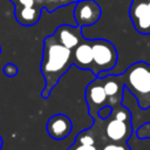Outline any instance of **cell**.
Masks as SVG:
<instances>
[{
	"instance_id": "2",
	"label": "cell",
	"mask_w": 150,
	"mask_h": 150,
	"mask_svg": "<svg viewBox=\"0 0 150 150\" xmlns=\"http://www.w3.org/2000/svg\"><path fill=\"white\" fill-rule=\"evenodd\" d=\"M124 88L136 98L141 109L150 108V64L137 61L130 64L122 74L117 75Z\"/></svg>"
},
{
	"instance_id": "13",
	"label": "cell",
	"mask_w": 150,
	"mask_h": 150,
	"mask_svg": "<svg viewBox=\"0 0 150 150\" xmlns=\"http://www.w3.org/2000/svg\"><path fill=\"white\" fill-rule=\"evenodd\" d=\"M75 142L80 143V144H86V145H95L96 138H95V134L93 131V128L88 129V130H83L80 134H77Z\"/></svg>"
},
{
	"instance_id": "4",
	"label": "cell",
	"mask_w": 150,
	"mask_h": 150,
	"mask_svg": "<svg viewBox=\"0 0 150 150\" xmlns=\"http://www.w3.org/2000/svg\"><path fill=\"white\" fill-rule=\"evenodd\" d=\"M73 15L77 26L89 27L100 20L102 8L95 0H77Z\"/></svg>"
},
{
	"instance_id": "5",
	"label": "cell",
	"mask_w": 150,
	"mask_h": 150,
	"mask_svg": "<svg viewBox=\"0 0 150 150\" xmlns=\"http://www.w3.org/2000/svg\"><path fill=\"white\" fill-rule=\"evenodd\" d=\"M104 138L111 143H127L132 134L131 122L121 121L112 116L103 121Z\"/></svg>"
},
{
	"instance_id": "11",
	"label": "cell",
	"mask_w": 150,
	"mask_h": 150,
	"mask_svg": "<svg viewBox=\"0 0 150 150\" xmlns=\"http://www.w3.org/2000/svg\"><path fill=\"white\" fill-rule=\"evenodd\" d=\"M54 38L64 47L73 49L84 38L82 36V27L75 25H61L54 32Z\"/></svg>"
},
{
	"instance_id": "12",
	"label": "cell",
	"mask_w": 150,
	"mask_h": 150,
	"mask_svg": "<svg viewBox=\"0 0 150 150\" xmlns=\"http://www.w3.org/2000/svg\"><path fill=\"white\" fill-rule=\"evenodd\" d=\"M41 11L34 7H22L15 11L16 20L25 26H32L40 19Z\"/></svg>"
},
{
	"instance_id": "7",
	"label": "cell",
	"mask_w": 150,
	"mask_h": 150,
	"mask_svg": "<svg viewBox=\"0 0 150 150\" xmlns=\"http://www.w3.org/2000/svg\"><path fill=\"white\" fill-rule=\"evenodd\" d=\"M129 16L135 29L141 34H150V1H132Z\"/></svg>"
},
{
	"instance_id": "19",
	"label": "cell",
	"mask_w": 150,
	"mask_h": 150,
	"mask_svg": "<svg viewBox=\"0 0 150 150\" xmlns=\"http://www.w3.org/2000/svg\"><path fill=\"white\" fill-rule=\"evenodd\" d=\"M35 0H19V4L22 7H33Z\"/></svg>"
},
{
	"instance_id": "6",
	"label": "cell",
	"mask_w": 150,
	"mask_h": 150,
	"mask_svg": "<svg viewBox=\"0 0 150 150\" xmlns=\"http://www.w3.org/2000/svg\"><path fill=\"white\" fill-rule=\"evenodd\" d=\"M86 101L88 104L89 115L93 117L94 121L98 120L97 112L98 110L108 104V97L104 91V88L98 77L91 81L86 88Z\"/></svg>"
},
{
	"instance_id": "9",
	"label": "cell",
	"mask_w": 150,
	"mask_h": 150,
	"mask_svg": "<svg viewBox=\"0 0 150 150\" xmlns=\"http://www.w3.org/2000/svg\"><path fill=\"white\" fill-rule=\"evenodd\" d=\"M98 79L104 88L105 94H107L108 105L114 108V107L121 104L122 98H123V91L125 90V88H124L123 83L121 82V80L118 79V76L117 75H105V76H101Z\"/></svg>"
},
{
	"instance_id": "17",
	"label": "cell",
	"mask_w": 150,
	"mask_h": 150,
	"mask_svg": "<svg viewBox=\"0 0 150 150\" xmlns=\"http://www.w3.org/2000/svg\"><path fill=\"white\" fill-rule=\"evenodd\" d=\"M68 150H98L96 145H86V144H80L74 142L71 146L68 148Z\"/></svg>"
},
{
	"instance_id": "1",
	"label": "cell",
	"mask_w": 150,
	"mask_h": 150,
	"mask_svg": "<svg viewBox=\"0 0 150 150\" xmlns=\"http://www.w3.org/2000/svg\"><path fill=\"white\" fill-rule=\"evenodd\" d=\"M73 64L71 49L61 45L54 35H48L43 40V52L41 61V73L45 79V88L41 93L43 98H47L60 79L68 71Z\"/></svg>"
},
{
	"instance_id": "14",
	"label": "cell",
	"mask_w": 150,
	"mask_h": 150,
	"mask_svg": "<svg viewBox=\"0 0 150 150\" xmlns=\"http://www.w3.org/2000/svg\"><path fill=\"white\" fill-rule=\"evenodd\" d=\"M101 150H131L127 143H105Z\"/></svg>"
},
{
	"instance_id": "20",
	"label": "cell",
	"mask_w": 150,
	"mask_h": 150,
	"mask_svg": "<svg viewBox=\"0 0 150 150\" xmlns=\"http://www.w3.org/2000/svg\"><path fill=\"white\" fill-rule=\"evenodd\" d=\"M1 148H2V138L0 137V150H1Z\"/></svg>"
},
{
	"instance_id": "18",
	"label": "cell",
	"mask_w": 150,
	"mask_h": 150,
	"mask_svg": "<svg viewBox=\"0 0 150 150\" xmlns=\"http://www.w3.org/2000/svg\"><path fill=\"white\" fill-rule=\"evenodd\" d=\"M4 73L8 76V77H13L18 74V68L14 63H7L5 67H4Z\"/></svg>"
},
{
	"instance_id": "15",
	"label": "cell",
	"mask_w": 150,
	"mask_h": 150,
	"mask_svg": "<svg viewBox=\"0 0 150 150\" xmlns=\"http://www.w3.org/2000/svg\"><path fill=\"white\" fill-rule=\"evenodd\" d=\"M137 137L138 138H150V122H146L142 127L138 128Z\"/></svg>"
},
{
	"instance_id": "16",
	"label": "cell",
	"mask_w": 150,
	"mask_h": 150,
	"mask_svg": "<svg viewBox=\"0 0 150 150\" xmlns=\"http://www.w3.org/2000/svg\"><path fill=\"white\" fill-rule=\"evenodd\" d=\"M111 112H112V107H110V105L107 104V105L102 107V108L98 110V112H97V117H98V120L104 121V120H107V118L110 117Z\"/></svg>"
},
{
	"instance_id": "3",
	"label": "cell",
	"mask_w": 150,
	"mask_h": 150,
	"mask_svg": "<svg viewBox=\"0 0 150 150\" xmlns=\"http://www.w3.org/2000/svg\"><path fill=\"white\" fill-rule=\"evenodd\" d=\"M91 47L94 56L93 73L95 76H98L102 71H108L116 66L118 54L112 42L105 39H94L91 40Z\"/></svg>"
},
{
	"instance_id": "8",
	"label": "cell",
	"mask_w": 150,
	"mask_h": 150,
	"mask_svg": "<svg viewBox=\"0 0 150 150\" xmlns=\"http://www.w3.org/2000/svg\"><path fill=\"white\" fill-rule=\"evenodd\" d=\"M73 129L71 120L64 114H56L53 115L46 125V130L48 135L54 139H63L69 136Z\"/></svg>"
},
{
	"instance_id": "10",
	"label": "cell",
	"mask_w": 150,
	"mask_h": 150,
	"mask_svg": "<svg viewBox=\"0 0 150 150\" xmlns=\"http://www.w3.org/2000/svg\"><path fill=\"white\" fill-rule=\"evenodd\" d=\"M71 52H73V64H75L80 69H87L90 71L94 70L91 40L83 39L75 48L71 49Z\"/></svg>"
}]
</instances>
